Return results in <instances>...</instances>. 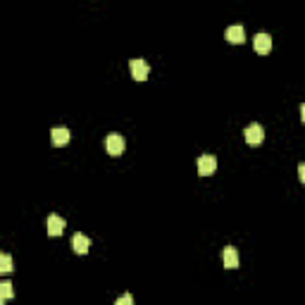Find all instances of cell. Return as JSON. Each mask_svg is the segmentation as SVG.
<instances>
[{"instance_id": "obj_1", "label": "cell", "mask_w": 305, "mask_h": 305, "mask_svg": "<svg viewBox=\"0 0 305 305\" xmlns=\"http://www.w3.org/2000/svg\"><path fill=\"white\" fill-rule=\"evenodd\" d=\"M124 145H126V141L122 134H110L105 138V148H108L110 155H122L124 152Z\"/></svg>"}, {"instance_id": "obj_2", "label": "cell", "mask_w": 305, "mask_h": 305, "mask_svg": "<svg viewBox=\"0 0 305 305\" xmlns=\"http://www.w3.org/2000/svg\"><path fill=\"white\" fill-rule=\"evenodd\" d=\"M217 170V160L212 155H200L198 158V174L200 177H210V174H215Z\"/></svg>"}, {"instance_id": "obj_3", "label": "cell", "mask_w": 305, "mask_h": 305, "mask_svg": "<svg viewBox=\"0 0 305 305\" xmlns=\"http://www.w3.org/2000/svg\"><path fill=\"white\" fill-rule=\"evenodd\" d=\"M243 136H246V141L251 145H260L262 138H265V131H262L260 124H248L243 129Z\"/></svg>"}, {"instance_id": "obj_4", "label": "cell", "mask_w": 305, "mask_h": 305, "mask_svg": "<svg viewBox=\"0 0 305 305\" xmlns=\"http://www.w3.org/2000/svg\"><path fill=\"white\" fill-rule=\"evenodd\" d=\"M129 69H131V77L136 81H145L148 79V72H150V67H148L145 60H131L129 62Z\"/></svg>"}, {"instance_id": "obj_5", "label": "cell", "mask_w": 305, "mask_h": 305, "mask_svg": "<svg viewBox=\"0 0 305 305\" xmlns=\"http://www.w3.org/2000/svg\"><path fill=\"white\" fill-rule=\"evenodd\" d=\"M253 48H255V53L267 55L272 50V36L269 34H258V36L253 38Z\"/></svg>"}, {"instance_id": "obj_6", "label": "cell", "mask_w": 305, "mask_h": 305, "mask_svg": "<svg viewBox=\"0 0 305 305\" xmlns=\"http://www.w3.org/2000/svg\"><path fill=\"white\" fill-rule=\"evenodd\" d=\"M224 38L226 41H229V43H243V41H246V31H243V27L241 24H234V27H229L224 31Z\"/></svg>"}, {"instance_id": "obj_7", "label": "cell", "mask_w": 305, "mask_h": 305, "mask_svg": "<svg viewBox=\"0 0 305 305\" xmlns=\"http://www.w3.org/2000/svg\"><path fill=\"white\" fill-rule=\"evenodd\" d=\"M72 246H74V253L84 255V253H89V248H91V239L86 236V234H74V236H72Z\"/></svg>"}, {"instance_id": "obj_8", "label": "cell", "mask_w": 305, "mask_h": 305, "mask_svg": "<svg viewBox=\"0 0 305 305\" xmlns=\"http://www.w3.org/2000/svg\"><path fill=\"white\" fill-rule=\"evenodd\" d=\"M222 258H224V267L226 269H236V267H239V251H236L234 246H226L224 253H222Z\"/></svg>"}, {"instance_id": "obj_9", "label": "cell", "mask_w": 305, "mask_h": 305, "mask_svg": "<svg viewBox=\"0 0 305 305\" xmlns=\"http://www.w3.org/2000/svg\"><path fill=\"white\" fill-rule=\"evenodd\" d=\"M50 141H53V145H64L67 141H69V129L55 126L53 131H50Z\"/></svg>"}, {"instance_id": "obj_10", "label": "cell", "mask_w": 305, "mask_h": 305, "mask_svg": "<svg viewBox=\"0 0 305 305\" xmlns=\"http://www.w3.org/2000/svg\"><path fill=\"white\" fill-rule=\"evenodd\" d=\"M64 232V219L57 215H50L48 217V234L50 236H60Z\"/></svg>"}, {"instance_id": "obj_11", "label": "cell", "mask_w": 305, "mask_h": 305, "mask_svg": "<svg viewBox=\"0 0 305 305\" xmlns=\"http://www.w3.org/2000/svg\"><path fill=\"white\" fill-rule=\"evenodd\" d=\"M0 272H5V274L12 272V258H10V253H3L0 255Z\"/></svg>"}, {"instance_id": "obj_12", "label": "cell", "mask_w": 305, "mask_h": 305, "mask_svg": "<svg viewBox=\"0 0 305 305\" xmlns=\"http://www.w3.org/2000/svg\"><path fill=\"white\" fill-rule=\"evenodd\" d=\"M0 296H3V300H8V298L15 296V288H12L10 281H3V284H0Z\"/></svg>"}, {"instance_id": "obj_13", "label": "cell", "mask_w": 305, "mask_h": 305, "mask_svg": "<svg viewBox=\"0 0 305 305\" xmlns=\"http://www.w3.org/2000/svg\"><path fill=\"white\" fill-rule=\"evenodd\" d=\"M115 305H134V296H131V293H124V296L117 298Z\"/></svg>"}, {"instance_id": "obj_14", "label": "cell", "mask_w": 305, "mask_h": 305, "mask_svg": "<svg viewBox=\"0 0 305 305\" xmlns=\"http://www.w3.org/2000/svg\"><path fill=\"white\" fill-rule=\"evenodd\" d=\"M298 179L305 184V162H300V165H298Z\"/></svg>"}, {"instance_id": "obj_15", "label": "cell", "mask_w": 305, "mask_h": 305, "mask_svg": "<svg viewBox=\"0 0 305 305\" xmlns=\"http://www.w3.org/2000/svg\"><path fill=\"white\" fill-rule=\"evenodd\" d=\"M300 119H303V122H305V103H303V105H300Z\"/></svg>"}, {"instance_id": "obj_16", "label": "cell", "mask_w": 305, "mask_h": 305, "mask_svg": "<svg viewBox=\"0 0 305 305\" xmlns=\"http://www.w3.org/2000/svg\"><path fill=\"white\" fill-rule=\"evenodd\" d=\"M0 305H5V303H0Z\"/></svg>"}]
</instances>
